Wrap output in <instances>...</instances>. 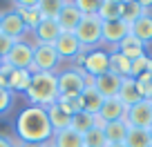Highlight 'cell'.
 Here are the masks:
<instances>
[{
  "label": "cell",
  "instance_id": "1",
  "mask_svg": "<svg viewBox=\"0 0 152 147\" xmlns=\"http://www.w3.org/2000/svg\"><path fill=\"white\" fill-rule=\"evenodd\" d=\"M16 136L27 147L29 145L38 147V145H45V143L52 140L54 129L49 125L45 107H36V105L25 107L18 114V118H16Z\"/></svg>",
  "mask_w": 152,
  "mask_h": 147
},
{
  "label": "cell",
  "instance_id": "2",
  "mask_svg": "<svg viewBox=\"0 0 152 147\" xmlns=\"http://www.w3.org/2000/svg\"><path fill=\"white\" fill-rule=\"evenodd\" d=\"M25 96L36 107H49V105H54L58 100V76L54 71L31 74V83H29Z\"/></svg>",
  "mask_w": 152,
  "mask_h": 147
},
{
  "label": "cell",
  "instance_id": "3",
  "mask_svg": "<svg viewBox=\"0 0 152 147\" xmlns=\"http://www.w3.org/2000/svg\"><path fill=\"white\" fill-rule=\"evenodd\" d=\"M74 36L78 38L83 51L99 49V45L103 43V22L99 20V16H83L81 25L74 31Z\"/></svg>",
  "mask_w": 152,
  "mask_h": 147
},
{
  "label": "cell",
  "instance_id": "4",
  "mask_svg": "<svg viewBox=\"0 0 152 147\" xmlns=\"http://www.w3.org/2000/svg\"><path fill=\"white\" fill-rule=\"evenodd\" d=\"M56 76H58V96H63V98H78L87 87V78H90L76 67L65 69Z\"/></svg>",
  "mask_w": 152,
  "mask_h": 147
},
{
  "label": "cell",
  "instance_id": "5",
  "mask_svg": "<svg viewBox=\"0 0 152 147\" xmlns=\"http://www.w3.org/2000/svg\"><path fill=\"white\" fill-rule=\"evenodd\" d=\"M2 65L11 67V69H27L29 71L31 65H34V45H29L27 40L14 43L9 54L2 58Z\"/></svg>",
  "mask_w": 152,
  "mask_h": 147
},
{
  "label": "cell",
  "instance_id": "6",
  "mask_svg": "<svg viewBox=\"0 0 152 147\" xmlns=\"http://www.w3.org/2000/svg\"><path fill=\"white\" fill-rule=\"evenodd\" d=\"M58 62H61V56H58L54 45H36L34 43V65H31V69H29L31 74L54 71Z\"/></svg>",
  "mask_w": 152,
  "mask_h": 147
},
{
  "label": "cell",
  "instance_id": "7",
  "mask_svg": "<svg viewBox=\"0 0 152 147\" xmlns=\"http://www.w3.org/2000/svg\"><path fill=\"white\" fill-rule=\"evenodd\" d=\"M81 71L90 78H96L105 71H110V51L107 49H90L85 54V62H83Z\"/></svg>",
  "mask_w": 152,
  "mask_h": 147
},
{
  "label": "cell",
  "instance_id": "8",
  "mask_svg": "<svg viewBox=\"0 0 152 147\" xmlns=\"http://www.w3.org/2000/svg\"><path fill=\"white\" fill-rule=\"evenodd\" d=\"M0 33L7 36V38H11V40H16V43L23 40V36L27 33V27H25V22H23L18 11L9 9V11L0 14Z\"/></svg>",
  "mask_w": 152,
  "mask_h": 147
},
{
  "label": "cell",
  "instance_id": "9",
  "mask_svg": "<svg viewBox=\"0 0 152 147\" xmlns=\"http://www.w3.org/2000/svg\"><path fill=\"white\" fill-rule=\"evenodd\" d=\"M125 123L130 127H141L148 129L152 125V103L150 100H141V103L128 107V114H125Z\"/></svg>",
  "mask_w": 152,
  "mask_h": 147
},
{
  "label": "cell",
  "instance_id": "10",
  "mask_svg": "<svg viewBox=\"0 0 152 147\" xmlns=\"http://www.w3.org/2000/svg\"><path fill=\"white\" fill-rule=\"evenodd\" d=\"M128 33H130L128 22H123L121 18L119 20H107V22H103V45H107L110 51H112V49H116V45H119Z\"/></svg>",
  "mask_w": 152,
  "mask_h": 147
},
{
  "label": "cell",
  "instance_id": "11",
  "mask_svg": "<svg viewBox=\"0 0 152 147\" xmlns=\"http://www.w3.org/2000/svg\"><path fill=\"white\" fill-rule=\"evenodd\" d=\"M125 114H128V107L121 103L119 96H112V98L103 100V107L96 114V118L103 123H114V120H125Z\"/></svg>",
  "mask_w": 152,
  "mask_h": 147
},
{
  "label": "cell",
  "instance_id": "12",
  "mask_svg": "<svg viewBox=\"0 0 152 147\" xmlns=\"http://www.w3.org/2000/svg\"><path fill=\"white\" fill-rule=\"evenodd\" d=\"M81 20H83V16H81V11L76 9L74 2H63V9L56 18V22H58L63 33H74L76 27L81 25Z\"/></svg>",
  "mask_w": 152,
  "mask_h": 147
},
{
  "label": "cell",
  "instance_id": "13",
  "mask_svg": "<svg viewBox=\"0 0 152 147\" xmlns=\"http://www.w3.org/2000/svg\"><path fill=\"white\" fill-rule=\"evenodd\" d=\"M121 80H123L121 76H116L112 71H105V74H101V76H96L94 80H92V85L96 87V91H99L103 98H112V96H119Z\"/></svg>",
  "mask_w": 152,
  "mask_h": 147
},
{
  "label": "cell",
  "instance_id": "14",
  "mask_svg": "<svg viewBox=\"0 0 152 147\" xmlns=\"http://www.w3.org/2000/svg\"><path fill=\"white\" fill-rule=\"evenodd\" d=\"M14 11H18L20 18H23L25 27H27V31H34V29L38 27V22H40V14H38V2H29V0H18V2H14V7H11Z\"/></svg>",
  "mask_w": 152,
  "mask_h": 147
},
{
  "label": "cell",
  "instance_id": "15",
  "mask_svg": "<svg viewBox=\"0 0 152 147\" xmlns=\"http://www.w3.org/2000/svg\"><path fill=\"white\" fill-rule=\"evenodd\" d=\"M61 33L63 31L56 20H40L38 27L34 29V38H36V45H54L61 38Z\"/></svg>",
  "mask_w": 152,
  "mask_h": 147
},
{
  "label": "cell",
  "instance_id": "16",
  "mask_svg": "<svg viewBox=\"0 0 152 147\" xmlns=\"http://www.w3.org/2000/svg\"><path fill=\"white\" fill-rule=\"evenodd\" d=\"M54 47H56L58 56L67 58V60H74V58L83 51L81 43H78V38H76L74 33H61V38L54 43Z\"/></svg>",
  "mask_w": 152,
  "mask_h": 147
},
{
  "label": "cell",
  "instance_id": "17",
  "mask_svg": "<svg viewBox=\"0 0 152 147\" xmlns=\"http://www.w3.org/2000/svg\"><path fill=\"white\" fill-rule=\"evenodd\" d=\"M130 33L134 38H139L143 45H152V11H145L141 18H137L130 25Z\"/></svg>",
  "mask_w": 152,
  "mask_h": 147
},
{
  "label": "cell",
  "instance_id": "18",
  "mask_svg": "<svg viewBox=\"0 0 152 147\" xmlns=\"http://www.w3.org/2000/svg\"><path fill=\"white\" fill-rule=\"evenodd\" d=\"M78 98H81V109H83V112H87V114H92V116H96V114L101 112V107H103V100H105L103 96L96 91L94 85H87Z\"/></svg>",
  "mask_w": 152,
  "mask_h": 147
},
{
  "label": "cell",
  "instance_id": "19",
  "mask_svg": "<svg viewBox=\"0 0 152 147\" xmlns=\"http://www.w3.org/2000/svg\"><path fill=\"white\" fill-rule=\"evenodd\" d=\"M145 45L141 43L139 38H134L132 33H128L123 40H121L119 45H116V51H121L125 58H130V60H137V58H141V56H145Z\"/></svg>",
  "mask_w": 152,
  "mask_h": 147
},
{
  "label": "cell",
  "instance_id": "20",
  "mask_svg": "<svg viewBox=\"0 0 152 147\" xmlns=\"http://www.w3.org/2000/svg\"><path fill=\"white\" fill-rule=\"evenodd\" d=\"M119 98H121V103H123L125 107H132V105H137V103H141V100H143L141 91H139V85H137V80H134L132 76H128V78L121 80Z\"/></svg>",
  "mask_w": 152,
  "mask_h": 147
},
{
  "label": "cell",
  "instance_id": "21",
  "mask_svg": "<svg viewBox=\"0 0 152 147\" xmlns=\"http://www.w3.org/2000/svg\"><path fill=\"white\" fill-rule=\"evenodd\" d=\"M29 83H31V71L27 69H7V89L11 94L16 91H27Z\"/></svg>",
  "mask_w": 152,
  "mask_h": 147
},
{
  "label": "cell",
  "instance_id": "22",
  "mask_svg": "<svg viewBox=\"0 0 152 147\" xmlns=\"http://www.w3.org/2000/svg\"><path fill=\"white\" fill-rule=\"evenodd\" d=\"M45 112H47L49 125H52L54 132H63V129H69L72 116L67 114V112H65V109H63L58 103H54V105H49V107H45Z\"/></svg>",
  "mask_w": 152,
  "mask_h": 147
},
{
  "label": "cell",
  "instance_id": "23",
  "mask_svg": "<svg viewBox=\"0 0 152 147\" xmlns=\"http://www.w3.org/2000/svg\"><path fill=\"white\" fill-rule=\"evenodd\" d=\"M130 125L125 120H114V123H105L103 125V134L107 145H116V143H125V136H128Z\"/></svg>",
  "mask_w": 152,
  "mask_h": 147
},
{
  "label": "cell",
  "instance_id": "24",
  "mask_svg": "<svg viewBox=\"0 0 152 147\" xmlns=\"http://www.w3.org/2000/svg\"><path fill=\"white\" fill-rule=\"evenodd\" d=\"M49 145L52 147H83V136L76 134L74 129H63V132H54Z\"/></svg>",
  "mask_w": 152,
  "mask_h": 147
},
{
  "label": "cell",
  "instance_id": "25",
  "mask_svg": "<svg viewBox=\"0 0 152 147\" xmlns=\"http://www.w3.org/2000/svg\"><path fill=\"white\" fill-rule=\"evenodd\" d=\"M130 69H132V60L125 58L121 51L112 49V51H110V71L116 74V76H121V78H128L130 76Z\"/></svg>",
  "mask_w": 152,
  "mask_h": 147
},
{
  "label": "cell",
  "instance_id": "26",
  "mask_svg": "<svg viewBox=\"0 0 152 147\" xmlns=\"http://www.w3.org/2000/svg\"><path fill=\"white\" fill-rule=\"evenodd\" d=\"M92 127H96V116L87 114V112H78V114L72 116V123H69V129H74L76 134L85 136Z\"/></svg>",
  "mask_w": 152,
  "mask_h": 147
},
{
  "label": "cell",
  "instance_id": "27",
  "mask_svg": "<svg viewBox=\"0 0 152 147\" xmlns=\"http://www.w3.org/2000/svg\"><path fill=\"white\" fill-rule=\"evenodd\" d=\"M101 22H107V20H119L121 18V2L119 0H103L99 5V11H96Z\"/></svg>",
  "mask_w": 152,
  "mask_h": 147
},
{
  "label": "cell",
  "instance_id": "28",
  "mask_svg": "<svg viewBox=\"0 0 152 147\" xmlns=\"http://www.w3.org/2000/svg\"><path fill=\"white\" fill-rule=\"evenodd\" d=\"M145 11L148 9H143V5L137 2V0H125V2H121V20L128 22V25H132L137 18H141Z\"/></svg>",
  "mask_w": 152,
  "mask_h": 147
},
{
  "label": "cell",
  "instance_id": "29",
  "mask_svg": "<svg viewBox=\"0 0 152 147\" xmlns=\"http://www.w3.org/2000/svg\"><path fill=\"white\" fill-rule=\"evenodd\" d=\"M125 147H152V140H150L148 129L130 127L128 129V136H125Z\"/></svg>",
  "mask_w": 152,
  "mask_h": 147
},
{
  "label": "cell",
  "instance_id": "30",
  "mask_svg": "<svg viewBox=\"0 0 152 147\" xmlns=\"http://www.w3.org/2000/svg\"><path fill=\"white\" fill-rule=\"evenodd\" d=\"M63 9V0H38V14L43 20H56Z\"/></svg>",
  "mask_w": 152,
  "mask_h": 147
},
{
  "label": "cell",
  "instance_id": "31",
  "mask_svg": "<svg viewBox=\"0 0 152 147\" xmlns=\"http://www.w3.org/2000/svg\"><path fill=\"white\" fill-rule=\"evenodd\" d=\"M152 74V56H141L137 60H132V69H130V76L132 78H141V76H148Z\"/></svg>",
  "mask_w": 152,
  "mask_h": 147
},
{
  "label": "cell",
  "instance_id": "32",
  "mask_svg": "<svg viewBox=\"0 0 152 147\" xmlns=\"http://www.w3.org/2000/svg\"><path fill=\"white\" fill-rule=\"evenodd\" d=\"M83 147H107L103 127H92L90 132L83 136Z\"/></svg>",
  "mask_w": 152,
  "mask_h": 147
},
{
  "label": "cell",
  "instance_id": "33",
  "mask_svg": "<svg viewBox=\"0 0 152 147\" xmlns=\"http://www.w3.org/2000/svg\"><path fill=\"white\" fill-rule=\"evenodd\" d=\"M76 9L81 11V16H96V11H99V0H76L74 2Z\"/></svg>",
  "mask_w": 152,
  "mask_h": 147
},
{
  "label": "cell",
  "instance_id": "34",
  "mask_svg": "<svg viewBox=\"0 0 152 147\" xmlns=\"http://www.w3.org/2000/svg\"><path fill=\"white\" fill-rule=\"evenodd\" d=\"M56 103L61 105V107L65 109L69 116H74V114H78V112H83V109H81V98H63V96H58Z\"/></svg>",
  "mask_w": 152,
  "mask_h": 147
},
{
  "label": "cell",
  "instance_id": "35",
  "mask_svg": "<svg viewBox=\"0 0 152 147\" xmlns=\"http://www.w3.org/2000/svg\"><path fill=\"white\" fill-rule=\"evenodd\" d=\"M134 80H137V85H139V91H141L143 100H152V74L134 78Z\"/></svg>",
  "mask_w": 152,
  "mask_h": 147
},
{
  "label": "cell",
  "instance_id": "36",
  "mask_svg": "<svg viewBox=\"0 0 152 147\" xmlns=\"http://www.w3.org/2000/svg\"><path fill=\"white\" fill-rule=\"evenodd\" d=\"M11 103H14V94L9 89H0V116L9 112Z\"/></svg>",
  "mask_w": 152,
  "mask_h": 147
},
{
  "label": "cell",
  "instance_id": "37",
  "mask_svg": "<svg viewBox=\"0 0 152 147\" xmlns=\"http://www.w3.org/2000/svg\"><path fill=\"white\" fill-rule=\"evenodd\" d=\"M14 43L16 40H11V38H7V36L0 33V58H5L7 54H9V49L14 47Z\"/></svg>",
  "mask_w": 152,
  "mask_h": 147
},
{
  "label": "cell",
  "instance_id": "38",
  "mask_svg": "<svg viewBox=\"0 0 152 147\" xmlns=\"http://www.w3.org/2000/svg\"><path fill=\"white\" fill-rule=\"evenodd\" d=\"M0 147H16V145H14V140H11L9 136H2V134H0Z\"/></svg>",
  "mask_w": 152,
  "mask_h": 147
},
{
  "label": "cell",
  "instance_id": "39",
  "mask_svg": "<svg viewBox=\"0 0 152 147\" xmlns=\"http://www.w3.org/2000/svg\"><path fill=\"white\" fill-rule=\"evenodd\" d=\"M107 147H125V143H116V145H107Z\"/></svg>",
  "mask_w": 152,
  "mask_h": 147
},
{
  "label": "cell",
  "instance_id": "40",
  "mask_svg": "<svg viewBox=\"0 0 152 147\" xmlns=\"http://www.w3.org/2000/svg\"><path fill=\"white\" fill-rule=\"evenodd\" d=\"M148 134H150V140H152V125L148 127Z\"/></svg>",
  "mask_w": 152,
  "mask_h": 147
},
{
  "label": "cell",
  "instance_id": "41",
  "mask_svg": "<svg viewBox=\"0 0 152 147\" xmlns=\"http://www.w3.org/2000/svg\"><path fill=\"white\" fill-rule=\"evenodd\" d=\"M38 147H52V145H49V143H45V145H38Z\"/></svg>",
  "mask_w": 152,
  "mask_h": 147
},
{
  "label": "cell",
  "instance_id": "42",
  "mask_svg": "<svg viewBox=\"0 0 152 147\" xmlns=\"http://www.w3.org/2000/svg\"><path fill=\"white\" fill-rule=\"evenodd\" d=\"M16 147H27V145H16Z\"/></svg>",
  "mask_w": 152,
  "mask_h": 147
},
{
  "label": "cell",
  "instance_id": "43",
  "mask_svg": "<svg viewBox=\"0 0 152 147\" xmlns=\"http://www.w3.org/2000/svg\"><path fill=\"white\" fill-rule=\"evenodd\" d=\"M0 67H2V58H0Z\"/></svg>",
  "mask_w": 152,
  "mask_h": 147
},
{
  "label": "cell",
  "instance_id": "44",
  "mask_svg": "<svg viewBox=\"0 0 152 147\" xmlns=\"http://www.w3.org/2000/svg\"><path fill=\"white\" fill-rule=\"evenodd\" d=\"M150 103H152V100H150Z\"/></svg>",
  "mask_w": 152,
  "mask_h": 147
}]
</instances>
